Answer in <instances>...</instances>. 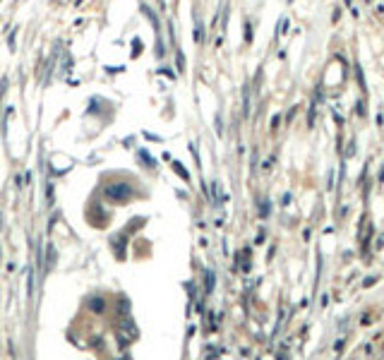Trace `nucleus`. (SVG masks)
<instances>
[{
	"instance_id": "1",
	"label": "nucleus",
	"mask_w": 384,
	"mask_h": 360,
	"mask_svg": "<svg viewBox=\"0 0 384 360\" xmlns=\"http://www.w3.org/2000/svg\"><path fill=\"white\" fill-rule=\"evenodd\" d=\"M106 197H108V199H113V202H122V199H127V197H130V187L125 185V183L108 185V187H106Z\"/></svg>"
}]
</instances>
